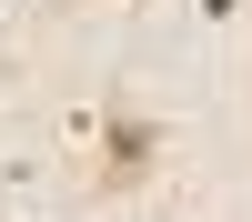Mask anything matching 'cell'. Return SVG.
Here are the masks:
<instances>
[{"label":"cell","instance_id":"1","mask_svg":"<svg viewBox=\"0 0 252 222\" xmlns=\"http://www.w3.org/2000/svg\"><path fill=\"white\" fill-rule=\"evenodd\" d=\"M152 161H161V121L131 111V101H111V111H101V152H91V192H101V202L141 192V182H152Z\"/></svg>","mask_w":252,"mask_h":222}]
</instances>
